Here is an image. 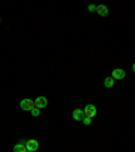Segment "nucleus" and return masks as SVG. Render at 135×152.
I'll use <instances>...</instances> for the list:
<instances>
[{
	"mask_svg": "<svg viewBox=\"0 0 135 152\" xmlns=\"http://www.w3.org/2000/svg\"><path fill=\"white\" fill-rule=\"evenodd\" d=\"M14 152H27V148H26L25 140H20V141L14 147Z\"/></svg>",
	"mask_w": 135,
	"mask_h": 152,
	"instance_id": "obj_8",
	"label": "nucleus"
},
{
	"mask_svg": "<svg viewBox=\"0 0 135 152\" xmlns=\"http://www.w3.org/2000/svg\"><path fill=\"white\" fill-rule=\"evenodd\" d=\"M34 103H35V107L41 110V109H43L47 106V98L46 96H38V98L34 101Z\"/></svg>",
	"mask_w": 135,
	"mask_h": 152,
	"instance_id": "obj_5",
	"label": "nucleus"
},
{
	"mask_svg": "<svg viewBox=\"0 0 135 152\" xmlns=\"http://www.w3.org/2000/svg\"><path fill=\"white\" fill-rule=\"evenodd\" d=\"M104 86H105V87H107V88H111V87H113V84H115V80L112 79V77H105V79H104Z\"/></svg>",
	"mask_w": 135,
	"mask_h": 152,
	"instance_id": "obj_9",
	"label": "nucleus"
},
{
	"mask_svg": "<svg viewBox=\"0 0 135 152\" xmlns=\"http://www.w3.org/2000/svg\"><path fill=\"white\" fill-rule=\"evenodd\" d=\"M111 77H112L113 80H122L126 77V71L122 69V68H116V69H113L112 73H111Z\"/></svg>",
	"mask_w": 135,
	"mask_h": 152,
	"instance_id": "obj_3",
	"label": "nucleus"
},
{
	"mask_svg": "<svg viewBox=\"0 0 135 152\" xmlns=\"http://www.w3.org/2000/svg\"><path fill=\"white\" fill-rule=\"evenodd\" d=\"M30 113L32 114V115H34V117H38V115H39V109H37V107H34L32 109L31 111H30Z\"/></svg>",
	"mask_w": 135,
	"mask_h": 152,
	"instance_id": "obj_10",
	"label": "nucleus"
},
{
	"mask_svg": "<svg viewBox=\"0 0 135 152\" xmlns=\"http://www.w3.org/2000/svg\"><path fill=\"white\" fill-rule=\"evenodd\" d=\"M82 121H84V124H85V125H89V124H91V118H87V117H84V120H82Z\"/></svg>",
	"mask_w": 135,
	"mask_h": 152,
	"instance_id": "obj_12",
	"label": "nucleus"
},
{
	"mask_svg": "<svg viewBox=\"0 0 135 152\" xmlns=\"http://www.w3.org/2000/svg\"><path fill=\"white\" fill-rule=\"evenodd\" d=\"M19 106H20V109L25 111H31L32 109L35 107V103H34V101H31V99H22L20 103H19Z\"/></svg>",
	"mask_w": 135,
	"mask_h": 152,
	"instance_id": "obj_2",
	"label": "nucleus"
},
{
	"mask_svg": "<svg viewBox=\"0 0 135 152\" xmlns=\"http://www.w3.org/2000/svg\"><path fill=\"white\" fill-rule=\"evenodd\" d=\"M82 111H84V115L87 118H93L95 115L97 114V109H96L95 104H87Z\"/></svg>",
	"mask_w": 135,
	"mask_h": 152,
	"instance_id": "obj_1",
	"label": "nucleus"
},
{
	"mask_svg": "<svg viewBox=\"0 0 135 152\" xmlns=\"http://www.w3.org/2000/svg\"><path fill=\"white\" fill-rule=\"evenodd\" d=\"M25 144H26V148H27V152H34L39 148L38 141L34 139H30V140H27V141H25Z\"/></svg>",
	"mask_w": 135,
	"mask_h": 152,
	"instance_id": "obj_4",
	"label": "nucleus"
},
{
	"mask_svg": "<svg viewBox=\"0 0 135 152\" xmlns=\"http://www.w3.org/2000/svg\"><path fill=\"white\" fill-rule=\"evenodd\" d=\"M73 120H76V121L84 120V111H82V109H80V107L73 109Z\"/></svg>",
	"mask_w": 135,
	"mask_h": 152,
	"instance_id": "obj_6",
	"label": "nucleus"
},
{
	"mask_svg": "<svg viewBox=\"0 0 135 152\" xmlns=\"http://www.w3.org/2000/svg\"><path fill=\"white\" fill-rule=\"evenodd\" d=\"M88 10L91 11V12H95V11H96V6H93V4H89V6H88Z\"/></svg>",
	"mask_w": 135,
	"mask_h": 152,
	"instance_id": "obj_11",
	"label": "nucleus"
},
{
	"mask_svg": "<svg viewBox=\"0 0 135 152\" xmlns=\"http://www.w3.org/2000/svg\"><path fill=\"white\" fill-rule=\"evenodd\" d=\"M96 12H97L100 16H107L108 14H110V10H108L107 6L100 4V6H96Z\"/></svg>",
	"mask_w": 135,
	"mask_h": 152,
	"instance_id": "obj_7",
	"label": "nucleus"
}]
</instances>
